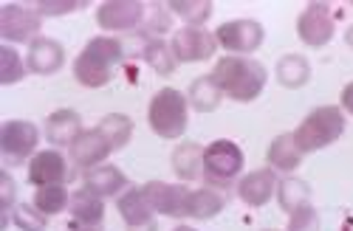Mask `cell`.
<instances>
[{
	"mask_svg": "<svg viewBox=\"0 0 353 231\" xmlns=\"http://www.w3.org/2000/svg\"><path fill=\"white\" fill-rule=\"evenodd\" d=\"M345 133V113L339 107H316L311 110L303 124L294 130V141H297V147L305 153H316V150H325L331 144Z\"/></svg>",
	"mask_w": 353,
	"mask_h": 231,
	"instance_id": "cell-3",
	"label": "cell"
},
{
	"mask_svg": "<svg viewBox=\"0 0 353 231\" xmlns=\"http://www.w3.org/2000/svg\"><path fill=\"white\" fill-rule=\"evenodd\" d=\"M68 178H71L68 161L57 150H43L28 164V184L34 186H65Z\"/></svg>",
	"mask_w": 353,
	"mask_h": 231,
	"instance_id": "cell-13",
	"label": "cell"
},
{
	"mask_svg": "<svg viewBox=\"0 0 353 231\" xmlns=\"http://www.w3.org/2000/svg\"><path fill=\"white\" fill-rule=\"evenodd\" d=\"M119 214L130 228H150L153 231L156 209L150 204V197H147L144 186H133V189H125L119 195Z\"/></svg>",
	"mask_w": 353,
	"mask_h": 231,
	"instance_id": "cell-17",
	"label": "cell"
},
{
	"mask_svg": "<svg viewBox=\"0 0 353 231\" xmlns=\"http://www.w3.org/2000/svg\"><path fill=\"white\" fill-rule=\"evenodd\" d=\"M37 141H40V130L32 122L12 119L0 127V153H3L6 164H20L23 158H28L37 150Z\"/></svg>",
	"mask_w": 353,
	"mask_h": 231,
	"instance_id": "cell-7",
	"label": "cell"
},
{
	"mask_svg": "<svg viewBox=\"0 0 353 231\" xmlns=\"http://www.w3.org/2000/svg\"><path fill=\"white\" fill-rule=\"evenodd\" d=\"M345 40H347V45L353 48V25H350V28H347V32H345Z\"/></svg>",
	"mask_w": 353,
	"mask_h": 231,
	"instance_id": "cell-39",
	"label": "cell"
},
{
	"mask_svg": "<svg viewBox=\"0 0 353 231\" xmlns=\"http://www.w3.org/2000/svg\"><path fill=\"white\" fill-rule=\"evenodd\" d=\"M26 65L12 45H0V85H14L26 76Z\"/></svg>",
	"mask_w": 353,
	"mask_h": 231,
	"instance_id": "cell-31",
	"label": "cell"
},
{
	"mask_svg": "<svg viewBox=\"0 0 353 231\" xmlns=\"http://www.w3.org/2000/svg\"><path fill=\"white\" fill-rule=\"evenodd\" d=\"M274 74H277V82L283 85V88L294 91V88H303V85L311 79V65L300 54H285V56L277 60Z\"/></svg>",
	"mask_w": 353,
	"mask_h": 231,
	"instance_id": "cell-25",
	"label": "cell"
},
{
	"mask_svg": "<svg viewBox=\"0 0 353 231\" xmlns=\"http://www.w3.org/2000/svg\"><path fill=\"white\" fill-rule=\"evenodd\" d=\"M65 65V48L51 40V37H37L32 45H28V54H26V68L32 74H40V76H51Z\"/></svg>",
	"mask_w": 353,
	"mask_h": 231,
	"instance_id": "cell-15",
	"label": "cell"
},
{
	"mask_svg": "<svg viewBox=\"0 0 353 231\" xmlns=\"http://www.w3.org/2000/svg\"><path fill=\"white\" fill-rule=\"evenodd\" d=\"M85 3L82 0H40L34 6L43 17H63V14H71V12H79Z\"/></svg>",
	"mask_w": 353,
	"mask_h": 231,
	"instance_id": "cell-34",
	"label": "cell"
},
{
	"mask_svg": "<svg viewBox=\"0 0 353 231\" xmlns=\"http://www.w3.org/2000/svg\"><path fill=\"white\" fill-rule=\"evenodd\" d=\"M243 169V150L229 138L212 141L203 150V181L215 189L229 186Z\"/></svg>",
	"mask_w": 353,
	"mask_h": 231,
	"instance_id": "cell-5",
	"label": "cell"
},
{
	"mask_svg": "<svg viewBox=\"0 0 353 231\" xmlns=\"http://www.w3.org/2000/svg\"><path fill=\"white\" fill-rule=\"evenodd\" d=\"M172 172L181 181H198L203 178V147L195 141H187L172 153Z\"/></svg>",
	"mask_w": 353,
	"mask_h": 231,
	"instance_id": "cell-22",
	"label": "cell"
},
{
	"mask_svg": "<svg viewBox=\"0 0 353 231\" xmlns=\"http://www.w3.org/2000/svg\"><path fill=\"white\" fill-rule=\"evenodd\" d=\"M215 85L223 91V96L234 99V102H254L263 88H266L269 71L263 68L257 60H249V56H221L215 63L212 71Z\"/></svg>",
	"mask_w": 353,
	"mask_h": 231,
	"instance_id": "cell-1",
	"label": "cell"
},
{
	"mask_svg": "<svg viewBox=\"0 0 353 231\" xmlns=\"http://www.w3.org/2000/svg\"><path fill=\"white\" fill-rule=\"evenodd\" d=\"M167 28H170V12H164V6H153V17L144 25V34L159 37L161 32H167Z\"/></svg>",
	"mask_w": 353,
	"mask_h": 231,
	"instance_id": "cell-35",
	"label": "cell"
},
{
	"mask_svg": "<svg viewBox=\"0 0 353 231\" xmlns=\"http://www.w3.org/2000/svg\"><path fill=\"white\" fill-rule=\"evenodd\" d=\"M82 184H85V189H91L99 197H113L122 189H128V175L119 166L102 164V166H94V169H85Z\"/></svg>",
	"mask_w": 353,
	"mask_h": 231,
	"instance_id": "cell-19",
	"label": "cell"
},
{
	"mask_svg": "<svg viewBox=\"0 0 353 231\" xmlns=\"http://www.w3.org/2000/svg\"><path fill=\"white\" fill-rule=\"evenodd\" d=\"M71 161L77 164V166H85V169H94V166H99L110 153H116L113 150V144L108 141V135L99 130V127H94V130H82V135L71 144Z\"/></svg>",
	"mask_w": 353,
	"mask_h": 231,
	"instance_id": "cell-14",
	"label": "cell"
},
{
	"mask_svg": "<svg viewBox=\"0 0 353 231\" xmlns=\"http://www.w3.org/2000/svg\"><path fill=\"white\" fill-rule=\"evenodd\" d=\"M141 60L150 65L156 74H161V76H170V74L175 71V65H179L172 48H170L161 37H147V40H144V45H141Z\"/></svg>",
	"mask_w": 353,
	"mask_h": 231,
	"instance_id": "cell-26",
	"label": "cell"
},
{
	"mask_svg": "<svg viewBox=\"0 0 353 231\" xmlns=\"http://www.w3.org/2000/svg\"><path fill=\"white\" fill-rule=\"evenodd\" d=\"M342 107H345V110L353 116V82L347 85L345 91H342Z\"/></svg>",
	"mask_w": 353,
	"mask_h": 231,
	"instance_id": "cell-37",
	"label": "cell"
},
{
	"mask_svg": "<svg viewBox=\"0 0 353 231\" xmlns=\"http://www.w3.org/2000/svg\"><path fill=\"white\" fill-rule=\"evenodd\" d=\"M334 14L328 3H308L305 12L297 17V34L305 45L311 48H322L334 40Z\"/></svg>",
	"mask_w": 353,
	"mask_h": 231,
	"instance_id": "cell-10",
	"label": "cell"
},
{
	"mask_svg": "<svg viewBox=\"0 0 353 231\" xmlns=\"http://www.w3.org/2000/svg\"><path fill=\"white\" fill-rule=\"evenodd\" d=\"M68 204H71V195H68L65 186H40L37 195H34V206L48 217L65 212Z\"/></svg>",
	"mask_w": 353,
	"mask_h": 231,
	"instance_id": "cell-30",
	"label": "cell"
},
{
	"mask_svg": "<svg viewBox=\"0 0 353 231\" xmlns=\"http://www.w3.org/2000/svg\"><path fill=\"white\" fill-rule=\"evenodd\" d=\"M175 60L179 63H203L218 51V40L207 28H195V25H184L181 32L172 34L170 43Z\"/></svg>",
	"mask_w": 353,
	"mask_h": 231,
	"instance_id": "cell-9",
	"label": "cell"
},
{
	"mask_svg": "<svg viewBox=\"0 0 353 231\" xmlns=\"http://www.w3.org/2000/svg\"><path fill=\"white\" fill-rule=\"evenodd\" d=\"M82 135V119L77 110H54L46 119V138L48 144H57V147H71V144Z\"/></svg>",
	"mask_w": 353,
	"mask_h": 231,
	"instance_id": "cell-18",
	"label": "cell"
},
{
	"mask_svg": "<svg viewBox=\"0 0 353 231\" xmlns=\"http://www.w3.org/2000/svg\"><path fill=\"white\" fill-rule=\"evenodd\" d=\"M266 158H269V166L277 172H294L300 166V161H303V150L297 147V141H294V133H283V135H277L272 144H269V153H266Z\"/></svg>",
	"mask_w": 353,
	"mask_h": 231,
	"instance_id": "cell-21",
	"label": "cell"
},
{
	"mask_svg": "<svg viewBox=\"0 0 353 231\" xmlns=\"http://www.w3.org/2000/svg\"><path fill=\"white\" fill-rule=\"evenodd\" d=\"M263 37H266V32H263V25L257 20H229L218 25V32H215L218 45L234 56L257 51L263 45Z\"/></svg>",
	"mask_w": 353,
	"mask_h": 231,
	"instance_id": "cell-8",
	"label": "cell"
},
{
	"mask_svg": "<svg viewBox=\"0 0 353 231\" xmlns=\"http://www.w3.org/2000/svg\"><path fill=\"white\" fill-rule=\"evenodd\" d=\"M221 99H223V91L215 85L212 74L198 76V79L190 85V91H187V102H190V107H195L198 113H212V110H218Z\"/></svg>",
	"mask_w": 353,
	"mask_h": 231,
	"instance_id": "cell-24",
	"label": "cell"
},
{
	"mask_svg": "<svg viewBox=\"0 0 353 231\" xmlns=\"http://www.w3.org/2000/svg\"><path fill=\"white\" fill-rule=\"evenodd\" d=\"M144 192L150 197V204L159 214L167 217H187L190 209V195L192 189L181 186V184H164V181H150L144 184Z\"/></svg>",
	"mask_w": 353,
	"mask_h": 231,
	"instance_id": "cell-12",
	"label": "cell"
},
{
	"mask_svg": "<svg viewBox=\"0 0 353 231\" xmlns=\"http://www.w3.org/2000/svg\"><path fill=\"white\" fill-rule=\"evenodd\" d=\"M14 178L9 175V172H3L0 175V200H3V212L6 214H12L14 212Z\"/></svg>",
	"mask_w": 353,
	"mask_h": 231,
	"instance_id": "cell-36",
	"label": "cell"
},
{
	"mask_svg": "<svg viewBox=\"0 0 353 231\" xmlns=\"http://www.w3.org/2000/svg\"><path fill=\"white\" fill-rule=\"evenodd\" d=\"M288 231H319V212L305 204L288 217Z\"/></svg>",
	"mask_w": 353,
	"mask_h": 231,
	"instance_id": "cell-33",
	"label": "cell"
},
{
	"mask_svg": "<svg viewBox=\"0 0 353 231\" xmlns=\"http://www.w3.org/2000/svg\"><path fill=\"white\" fill-rule=\"evenodd\" d=\"M12 220L20 231H46L48 226V214H43L34 204L28 206V204H17L14 212H12Z\"/></svg>",
	"mask_w": 353,
	"mask_h": 231,
	"instance_id": "cell-32",
	"label": "cell"
},
{
	"mask_svg": "<svg viewBox=\"0 0 353 231\" xmlns=\"http://www.w3.org/2000/svg\"><path fill=\"white\" fill-rule=\"evenodd\" d=\"M125 60V48L113 37H94L88 40L82 54L74 60V76L85 88H105L113 79V68Z\"/></svg>",
	"mask_w": 353,
	"mask_h": 231,
	"instance_id": "cell-2",
	"label": "cell"
},
{
	"mask_svg": "<svg viewBox=\"0 0 353 231\" xmlns=\"http://www.w3.org/2000/svg\"><path fill=\"white\" fill-rule=\"evenodd\" d=\"M97 127L108 135V141L113 144V150H122L125 144L130 141V135H133V122H130V116H125V113H108Z\"/></svg>",
	"mask_w": 353,
	"mask_h": 231,
	"instance_id": "cell-29",
	"label": "cell"
},
{
	"mask_svg": "<svg viewBox=\"0 0 353 231\" xmlns=\"http://www.w3.org/2000/svg\"><path fill=\"white\" fill-rule=\"evenodd\" d=\"M167 9L181 17L187 25H195V28H203V23H207L212 17V3L210 0H170Z\"/></svg>",
	"mask_w": 353,
	"mask_h": 231,
	"instance_id": "cell-27",
	"label": "cell"
},
{
	"mask_svg": "<svg viewBox=\"0 0 353 231\" xmlns=\"http://www.w3.org/2000/svg\"><path fill=\"white\" fill-rule=\"evenodd\" d=\"M277 200H280V206L283 212H297L300 206L311 204V186L300 178H285L277 184Z\"/></svg>",
	"mask_w": 353,
	"mask_h": 231,
	"instance_id": "cell-28",
	"label": "cell"
},
{
	"mask_svg": "<svg viewBox=\"0 0 353 231\" xmlns=\"http://www.w3.org/2000/svg\"><path fill=\"white\" fill-rule=\"evenodd\" d=\"M68 212H71V220L77 226H99L102 217H105V197H99L91 189L82 186L79 192L71 195Z\"/></svg>",
	"mask_w": 353,
	"mask_h": 231,
	"instance_id": "cell-20",
	"label": "cell"
},
{
	"mask_svg": "<svg viewBox=\"0 0 353 231\" xmlns=\"http://www.w3.org/2000/svg\"><path fill=\"white\" fill-rule=\"evenodd\" d=\"M187 96L175 88H161L147 110V122L161 138H181L187 133Z\"/></svg>",
	"mask_w": 353,
	"mask_h": 231,
	"instance_id": "cell-4",
	"label": "cell"
},
{
	"mask_svg": "<svg viewBox=\"0 0 353 231\" xmlns=\"http://www.w3.org/2000/svg\"><path fill=\"white\" fill-rule=\"evenodd\" d=\"M74 231H102V228L99 226H77Z\"/></svg>",
	"mask_w": 353,
	"mask_h": 231,
	"instance_id": "cell-38",
	"label": "cell"
},
{
	"mask_svg": "<svg viewBox=\"0 0 353 231\" xmlns=\"http://www.w3.org/2000/svg\"><path fill=\"white\" fill-rule=\"evenodd\" d=\"M172 231H195V228H190V226H175Z\"/></svg>",
	"mask_w": 353,
	"mask_h": 231,
	"instance_id": "cell-40",
	"label": "cell"
},
{
	"mask_svg": "<svg viewBox=\"0 0 353 231\" xmlns=\"http://www.w3.org/2000/svg\"><path fill=\"white\" fill-rule=\"evenodd\" d=\"M226 206V195L215 186H207V189H192L190 195V209H187V217H195V220H212L223 212Z\"/></svg>",
	"mask_w": 353,
	"mask_h": 231,
	"instance_id": "cell-23",
	"label": "cell"
},
{
	"mask_svg": "<svg viewBox=\"0 0 353 231\" xmlns=\"http://www.w3.org/2000/svg\"><path fill=\"white\" fill-rule=\"evenodd\" d=\"M277 172L272 169V166H266V169H254V172H249V175L238 184V195H241V200L246 206H266L269 200H272V195L277 192Z\"/></svg>",
	"mask_w": 353,
	"mask_h": 231,
	"instance_id": "cell-16",
	"label": "cell"
},
{
	"mask_svg": "<svg viewBox=\"0 0 353 231\" xmlns=\"http://www.w3.org/2000/svg\"><path fill=\"white\" fill-rule=\"evenodd\" d=\"M144 3L139 0H108L97 9V23L105 32H130L144 23Z\"/></svg>",
	"mask_w": 353,
	"mask_h": 231,
	"instance_id": "cell-11",
	"label": "cell"
},
{
	"mask_svg": "<svg viewBox=\"0 0 353 231\" xmlns=\"http://www.w3.org/2000/svg\"><path fill=\"white\" fill-rule=\"evenodd\" d=\"M43 25V14L37 9H28L20 3H6L0 9V37L9 43H28L37 40V32Z\"/></svg>",
	"mask_w": 353,
	"mask_h": 231,
	"instance_id": "cell-6",
	"label": "cell"
}]
</instances>
